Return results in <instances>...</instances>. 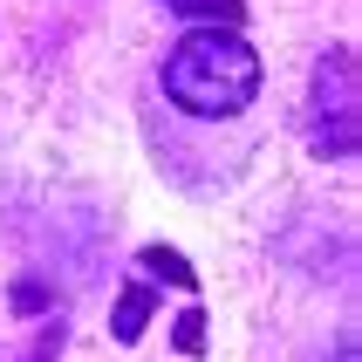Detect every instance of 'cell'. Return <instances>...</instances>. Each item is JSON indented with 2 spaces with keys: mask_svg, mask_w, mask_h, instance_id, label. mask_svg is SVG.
Masks as SVG:
<instances>
[{
  "mask_svg": "<svg viewBox=\"0 0 362 362\" xmlns=\"http://www.w3.org/2000/svg\"><path fill=\"white\" fill-rule=\"evenodd\" d=\"M158 7L192 28H246V0H158Z\"/></svg>",
  "mask_w": 362,
  "mask_h": 362,
  "instance_id": "cell-5",
  "label": "cell"
},
{
  "mask_svg": "<svg viewBox=\"0 0 362 362\" xmlns=\"http://www.w3.org/2000/svg\"><path fill=\"white\" fill-rule=\"evenodd\" d=\"M151 315H158V287L130 281V287L117 294V308H110V342H117V349H137L144 328H151Z\"/></svg>",
  "mask_w": 362,
  "mask_h": 362,
  "instance_id": "cell-3",
  "label": "cell"
},
{
  "mask_svg": "<svg viewBox=\"0 0 362 362\" xmlns=\"http://www.w3.org/2000/svg\"><path fill=\"white\" fill-rule=\"evenodd\" d=\"M171 349H178V356H205V308L199 301L171 322Z\"/></svg>",
  "mask_w": 362,
  "mask_h": 362,
  "instance_id": "cell-8",
  "label": "cell"
},
{
  "mask_svg": "<svg viewBox=\"0 0 362 362\" xmlns=\"http://www.w3.org/2000/svg\"><path fill=\"white\" fill-rule=\"evenodd\" d=\"M301 137L322 164H349L362 151V110H356V48L335 41L315 55L308 76V110H301Z\"/></svg>",
  "mask_w": 362,
  "mask_h": 362,
  "instance_id": "cell-2",
  "label": "cell"
},
{
  "mask_svg": "<svg viewBox=\"0 0 362 362\" xmlns=\"http://www.w3.org/2000/svg\"><path fill=\"white\" fill-rule=\"evenodd\" d=\"M62 349H69V315H62V308H55V315H48V322L35 328V342L21 349V356H7V362H55Z\"/></svg>",
  "mask_w": 362,
  "mask_h": 362,
  "instance_id": "cell-6",
  "label": "cell"
},
{
  "mask_svg": "<svg viewBox=\"0 0 362 362\" xmlns=\"http://www.w3.org/2000/svg\"><path fill=\"white\" fill-rule=\"evenodd\" d=\"M137 281L144 287H178V294H199V267L185 260L178 246H137Z\"/></svg>",
  "mask_w": 362,
  "mask_h": 362,
  "instance_id": "cell-4",
  "label": "cell"
},
{
  "mask_svg": "<svg viewBox=\"0 0 362 362\" xmlns=\"http://www.w3.org/2000/svg\"><path fill=\"white\" fill-rule=\"evenodd\" d=\"M7 301H14V315H55V308H62L55 301V281H41V274H21Z\"/></svg>",
  "mask_w": 362,
  "mask_h": 362,
  "instance_id": "cell-7",
  "label": "cell"
},
{
  "mask_svg": "<svg viewBox=\"0 0 362 362\" xmlns=\"http://www.w3.org/2000/svg\"><path fill=\"white\" fill-rule=\"evenodd\" d=\"M260 82H267V62L240 28H185L158 62L164 103H178L199 123H233L240 110H253Z\"/></svg>",
  "mask_w": 362,
  "mask_h": 362,
  "instance_id": "cell-1",
  "label": "cell"
}]
</instances>
